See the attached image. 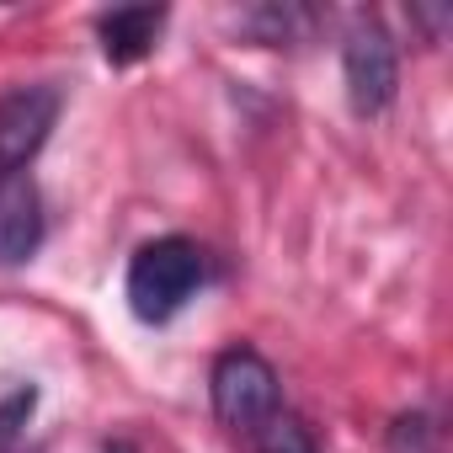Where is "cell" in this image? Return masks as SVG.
I'll return each mask as SVG.
<instances>
[{"mask_svg": "<svg viewBox=\"0 0 453 453\" xmlns=\"http://www.w3.org/2000/svg\"><path fill=\"white\" fill-rule=\"evenodd\" d=\"M6 453H22V448H6Z\"/></svg>", "mask_w": 453, "mask_h": 453, "instance_id": "9c48e42d", "label": "cell"}, {"mask_svg": "<svg viewBox=\"0 0 453 453\" xmlns=\"http://www.w3.org/2000/svg\"><path fill=\"white\" fill-rule=\"evenodd\" d=\"M342 75H347V102L357 118H373L389 107L400 70H395V43L379 27V17H352L342 38Z\"/></svg>", "mask_w": 453, "mask_h": 453, "instance_id": "3957f363", "label": "cell"}, {"mask_svg": "<svg viewBox=\"0 0 453 453\" xmlns=\"http://www.w3.org/2000/svg\"><path fill=\"white\" fill-rule=\"evenodd\" d=\"M246 448H251V453H315V437H310V426H304L294 411H278Z\"/></svg>", "mask_w": 453, "mask_h": 453, "instance_id": "52a82bcc", "label": "cell"}, {"mask_svg": "<svg viewBox=\"0 0 453 453\" xmlns=\"http://www.w3.org/2000/svg\"><path fill=\"white\" fill-rule=\"evenodd\" d=\"M165 33V6H118L107 17H96V38H102V54L112 65H139L155 38Z\"/></svg>", "mask_w": 453, "mask_h": 453, "instance_id": "8992f818", "label": "cell"}, {"mask_svg": "<svg viewBox=\"0 0 453 453\" xmlns=\"http://www.w3.org/2000/svg\"><path fill=\"white\" fill-rule=\"evenodd\" d=\"M208 395H213V416L241 442H251L278 411H288L283 389H278V373L257 347H230L224 352L213 363V373H208Z\"/></svg>", "mask_w": 453, "mask_h": 453, "instance_id": "7a4b0ae2", "label": "cell"}, {"mask_svg": "<svg viewBox=\"0 0 453 453\" xmlns=\"http://www.w3.org/2000/svg\"><path fill=\"white\" fill-rule=\"evenodd\" d=\"M43 246V197L33 176H6L0 181V267L27 262Z\"/></svg>", "mask_w": 453, "mask_h": 453, "instance_id": "5b68a950", "label": "cell"}, {"mask_svg": "<svg viewBox=\"0 0 453 453\" xmlns=\"http://www.w3.org/2000/svg\"><path fill=\"white\" fill-rule=\"evenodd\" d=\"M33 405H38V395H33V389H22V395H12L6 405H0V453H6V448H17V437H22V421L33 416Z\"/></svg>", "mask_w": 453, "mask_h": 453, "instance_id": "ba28073f", "label": "cell"}, {"mask_svg": "<svg viewBox=\"0 0 453 453\" xmlns=\"http://www.w3.org/2000/svg\"><path fill=\"white\" fill-rule=\"evenodd\" d=\"M59 107L65 96L54 86H17L0 96V181L27 176V165L38 160V150L59 123Z\"/></svg>", "mask_w": 453, "mask_h": 453, "instance_id": "277c9868", "label": "cell"}, {"mask_svg": "<svg viewBox=\"0 0 453 453\" xmlns=\"http://www.w3.org/2000/svg\"><path fill=\"white\" fill-rule=\"evenodd\" d=\"M197 288H203V251L187 235H160L139 246L128 262V283H123L128 310L144 326H165L171 315H181Z\"/></svg>", "mask_w": 453, "mask_h": 453, "instance_id": "6da1fadb", "label": "cell"}]
</instances>
